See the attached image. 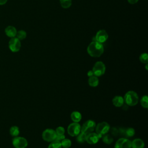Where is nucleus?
<instances>
[{
    "instance_id": "nucleus-1",
    "label": "nucleus",
    "mask_w": 148,
    "mask_h": 148,
    "mask_svg": "<svg viewBox=\"0 0 148 148\" xmlns=\"http://www.w3.org/2000/svg\"><path fill=\"white\" fill-rule=\"evenodd\" d=\"M103 47L102 43L98 42H92L87 47L88 54L93 57H99L103 53Z\"/></svg>"
},
{
    "instance_id": "nucleus-2",
    "label": "nucleus",
    "mask_w": 148,
    "mask_h": 148,
    "mask_svg": "<svg viewBox=\"0 0 148 148\" xmlns=\"http://www.w3.org/2000/svg\"><path fill=\"white\" fill-rule=\"evenodd\" d=\"M123 98L125 104L131 106L136 105L139 101L138 94L134 91H129L127 92Z\"/></svg>"
},
{
    "instance_id": "nucleus-3",
    "label": "nucleus",
    "mask_w": 148,
    "mask_h": 148,
    "mask_svg": "<svg viewBox=\"0 0 148 148\" xmlns=\"http://www.w3.org/2000/svg\"><path fill=\"white\" fill-rule=\"evenodd\" d=\"M110 125L109 124L105 121L101 122L98 123L96 126H95V131L96 133L101 138V136L106 134H107L109 130H110Z\"/></svg>"
},
{
    "instance_id": "nucleus-4",
    "label": "nucleus",
    "mask_w": 148,
    "mask_h": 148,
    "mask_svg": "<svg viewBox=\"0 0 148 148\" xmlns=\"http://www.w3.org/2000/svg\"><path fill=\"white\" fill-rule=\"evenodd\" d=\"M96 124L94 121L91 120H87L81 127V131L82 133L87 135L88 133L92 132L95 128Z\"/></svg>"
},
{
    "instance_id": "nucleus-5",
    "label": "nucleus",
    "mask_w": 148,
    "mask_h": 148,
    "mask_svg": "<svg viewBox=\"0 0 148 148\" xmlns=\"http://www.w3.org/2000/svg\"><path fill=\"white\" fill-rule=\"evenodd\" d=\"M105 65L102 61H98L95 62L93 68H92V72L94 75L96 76H101L105 73Z\"/></svg>"
},
{
    "instance_id": "nucleus-6",
    "label": "nucleus",
    "mask_w": 148,
    "mask_h": 148,
    "mask_svg": "<svg viewBox=\"0 0 148 148\" xmlns=\"http://www.w3.org/2000/svg\"><path fill=\"white\" fill-rule=\"evenodd\" d=\"M81 131V126L78 123L73 122L70 124L67 129L68 134L71 136H76Z\"/></svg>"
},
{
    "instance_id": "nucleus-7",
    "label": "nucleus",
    "mask_w": 148,
    "mask_h": 148,
    "mask_svg": "<svg viewBox=\"0 0 148 148\" xmlns=\"http://www.w3.org/2000/svg\"><path fill=\"white\" fill-rule=\"evenodd\" d=\"M42 138L44 140L48 142H51L53 140H54L57 134L56 133V131L50 128H48L45 130L43 133H42Z\"/></svg>"
},
{
    "instance_id": "nucleus-8",
    "label": "nucleus",
    "mask_w": 148,
    "mask_h": 148,
    "mask_svg": "<svg viewBox=\"0 0 148 148\" xmlns=\"http://www.w3.org/2000/svg\"><path fill=\"white\" fill-rule=\"evenodd\" d=\"M12 144L15 148H25L28 146V142L23 137L16 136L13 139Z\"/></svg>"
},
{
    "instance_id": "nucleus-9",
    "label": "nucleus",
    "mask_w": 148,
    "mask_h": 148,
    "mask_svg": "<svg viewBox=\"0 0 148 148\" xmlns=\"http://www.w3.org/2000/svg\"><path fill=\"white\" fill-rule=\"evenodd\" d=\"M9 47L12 52L18 51L21 48L20 40L16 37L12 38L9 42Z\"/></svg>"
},
{
    "instance_id": "nucleus-10",
    "label": "nucleus",
    "mask_w": 148,
    "mask_h": 148,
    "mask_svg": "<svg viewBox=\"0 0 148 148\" xmlns=\"http://www.w3.org/2000/svg\"><path fill=\"white\" fill-rule=\"evenodd\" d=\"M114 148H131V142L127 138H120L116 142Z\"/></svg>"
},
{
    "instance_id": "nucleus-11",
    "label": "nucleus",
    "mask_w": 148,
    "mask_h": 148,
    "mask_svg": "<svg viewBox=\"0 0 148 148\" xmlns=\"http://www.w3.org/2000/svg\"><path fill=\"white\" fill-rule=\"evenodd\" d=\"M94 37H95V42H98L100 43H102L108 39V35L106 31L103 29H101L97 32Z\"/></svg>"
},
{
    "instance_id": "nucleus-12",
    "label": "nucleus",
    "mask_w": 148,
    "mask_h": 148,
    "mask_svg": "<svg viewBox=\"0 0 148 148\" xmlns=\"http://www.w3.org/2000/svg\"><path fill=\"white\" fill-rule=\"evenodd\" d=\"M100 138V136L97 133L91 132L86 135V142L90 145H93L97 143Z\"/></svg>"
},
{
    "instance_id": "nucleus-13",
    "label": "nucleus",
    "mask_w": 148,
    "mask_h": 148,
    "mask_svg": "<svg viewBox=\"0 0 148 148\" xmlns=\"http://www.w3.org/2000/svg\"><path fill=\"white\" fill-rule=\"evenodd\" d=\"M5 32L6 35L11 38L15 37L16 36V34H17V30H16V28L14 27L13 26H11V25L5 28Z\"/></svg>"
},
{
    "instance_id": "nucleus-14",
    "label": "nucleus",
    "mask_w": 148,
    "mask_h": 148,
    "mask_svg": "<svg viewBox=\"0 0 148 148\" xmlns=\"http://www.w3.org/2000/svg\"><path fill=\"white\" fill-rule=\"evenodd\" d=\"M112 102L114 106L116 107H121L124 103V98L121 96H115L113 99Z\"/></svg>"
},
{
    "instance_id": "nucleus-15",
    "label": "nucleus",
    "mask_w": 148,
    "mask_h": 148,
    "mask_svg": "<svg viewBox=\"0 0 148 148\" xmlns=\"http://www.w3.org/2000/svg\"><path fill=\"white\" fill-rule=\"evenodd\" d=\"M145 143L144 142L139 138L134 139L131 142V147L132 148H144Z\"/></svg>"
},
{
    "instance_id": "nucleus-16",
    "label": "nucleus",
    "mask_w": 148,
    "mask_h": 148,
    "mask_svg": "<svg viewBox=\"0 0 148 148\" xmlns=\"http://www.w3.org/2000/svg\"><path fill=\"white\" fill-rule=\"evenodd\" d=\"M88 84L91 87H95L98 85L99 79L97 76H96L95 75H92V76H91L89 77L88 80Z\"/></svg>"
},
{
    "instance_id": "nucleus-17",
    "label": "nucleus",
    "mask_w": 148,
    "mask_h": 148,
    "mask_svg": "<svg viewBox=\"0 0 148 148\" xmlns=\"http://www.w3.org/2000/svg\"><path fill=\"white\" fill-rule=\"evenodd\" d=\"M71 118L73 122L79 123L82 119V114L77 111H74L71 113Z\"/></svg>"
},
{
    "instance_id": "nucleus-18",
    "label": "nucleus",
    "mask_w": 148,
    "mask_h": 148,
    "mask_svg": "<svg viewBox=\"0 0 148 148\" xmlns=\"http://www.w3.org/2000/svg\"><path fill=\"white\" fill-rule=\"evenodd\" d=\"M9 133L11 136L16 137L20 133L19 128L17 126H12L9 130Z\"/></svg>"
},
{
    "instance_id": "nucleus-19",
    "label": "nucleus",
    "mask_w": 148,
    "mask_h": 148,
    "mask_svg": "<svg viewBox=\"0 0 148 148\" xmlns=\"http://www.w3.org/2000/svg\"><path fill=\"white\" fill-rule=\"evenodd\" d=\"M102 140L105 143L110 144L111 143L113 142V138L110 135L106 134L103 135V136H102Z\"/></svg>"
},
{
    "instance_id": "nucleus-20",
    "label": "nucleus",
    "mask_w": 148,
    "mask_h": 148,
    "mask_svg": "<svg viewBox=\"0 0 148 148\" xmlns=\"http://www.w3.org/2000/svg\"><path fill=\"white\" fill-rule=\"evenodd\" d=\"M61 144L62 147L69 148V147H71V146L72 145V143H71V141L69 139L64 138L63 140H62L61 141Z\"/></svg>"
},
{
    "instance_id": "nucleus-21",
    "label": "nucleus",
    "mask_w": 148,
    "mask_h": 148,
    "mask_svg": "<svg viewBox=\"0 0 148 148\" xmlns=\"http://www.w3.org/2000/svg\"><path fill=\"white\" fill-rule=\"evenodd\" d=\"M61 6L64 8H68L72 5V0H60Z\"/></svg>"
},
{
    "instance_id": "nucleus-22",
    "label": "nucleus",
    "mask_w": 148,
    "mask_h": 148,
    "mask_svg": "<svg viewBox=\"0 0 148 148\" xmlns=\"http://www.w3.org/2000/svg\"><path fill=\"white\" fill-rule=\"evenodd\" d=\"M135 135V130L132 128H128L125 130L124 135L127 137H132Z\"/></svg>"
},
{
    "instance_id": "nucleus-23",
    "label": "nucleus",
    "mask_w": 148,
    "mask_h": 148,
    "mask_svg": "<svg viewBox=\"0 0 148 148\" xmlns=\"http://www.w3.org/2000/svg\"><path fill=\"white\" fill-rule=\"evenodd\" d=\"M76 138V140L79 143H84V142H86V135L82 133V132H80L77 136Z\"/></svg>"
},
{
    "instance_id": "nucleus-24",
    "label": "nucleus",
    "mask_w": 148,
    "mask_h": 148,
    "mask_svg": "<svg viewBox=\"0 0 148 148\" xmlns=\"http://www.w3.org/2000/svg\"><path fill=\"white\" fill-rule=\"evenodd\" d=\"M16 36H17V38H18L20 40H23L26 38L27 33L24 30H20V31L17 32Z\"/></svg>"
},
{
    "instance_id": "nucleus-25",
    "label": "nucleus",
    "mask_w": 148,
    "mask_h": 148,
    "mask_svg": "<svg viewBox=\"0 0 148 148\" xmlns=\"http://www.w3.org/2000/svg\"><path fill=\"white\" fill-rule=\"evenodd\" d=\"M140 104L144 108H148V97L146 95H144L140 99Z\"/></svg>"
},
{
    "instance_id": "nucleus-26",
    "label": "nucleus",
    "mask_w": 148,
    "mask_h": 148,
    "mask_svg": "<svg viewBox=\"0 0 148 148\" xmlns=\"http://www.w3.org/2000/svg\"><path fill=\"white\" fill-rule=\"evenodd\" d=\"M61 144L60 142L57 140H53L51 142V143L49 145L48 148H61Z\"/></svg>"
},
{
    "instance_id": "nucleus-27",
    "label": "nucleus",
    "mask_w": 148,
    "mask_h": 148,
    "mask_svg": "<svg viewBox=\"0 0 148 148\" xmlns=\"http://www.w3.org/2000/svg\"><path fill=\"white\" fill-rule=\"evenodd\" d=\"M139 60L143 64H147L148 62V55L147 53H144L140 54L139 57Z\"/></svg>"
},
{
    "instance_id": "nucleus-28",
    "label": "nucleus",
    "mask_w": 148,
    "mask_h": 148,
    "mask_svg": "<svg viewBox=\"0 0 148 148\" xmlns=\"http://www.w3.org/2000/svg\"><path fill=\"white\" fill-rule=\"evenodd\" d=\"M56 133L57 134V135H64V133H65V129L64 127H61V126H60V127H58L56 130Z\"/></svg>"
},
{
    "instance_id": "nucleus-29",
    "label": "nucleus",
    "mask_w": 148,
    "mask_h": 148,
    "mask_svg": "<svg viewBox=\"0 0 148 148\" xmlns=\"http://www.w3.org/2000/svg\"><path fill=\"white\" fill-rule=\"evenodd\" d=\"M64 138H65V136L64 135H57L54 140H57V141H58V142H60L63 140Z\"/></svg>"
},
{
    "instance_id": "nucleus-30",
    "label": "nucleus",
    "mask_w": 148,
    "mask_h": 148,
    "mask_svg": "<svg viewBox=\"0 0 148 148\" xmlns=\"http://www.w3.org/2000/svg\"><path fill=\"white\" fill-rule=\"evenodd\" d=\"M111 131H112V134L114 136H117L119 134V130L114 127L111 129Z\"/></svg>"
},
{
    "instance_id": "nucleus-31",
    "label": "nucleus",
    "mask_w": 148,
    "mask_h": 148,
    "mask_svg": "<svg viewBox=\"0 0 148 148\" xmlns=\"http://www.w3.org/2000/svg\"><path fill=\"white\" fill-rule=\"evenodd\" d=\"M128 2L131 4H135L139 0H127Z\"/></svg>"
},
{
    "instance_id": "nucleus-32",
    "label": "nucleus",
    "mask_w": 148,
    "mask_h": 148,
    "mask_svg": "<svg viewBox=\"0 0 148 148\" xmlns=\"http://www.w3.org/2000/svg\"><path fill=\"white\" fill-rule=\"evenodd\" d=\"M7 1H8V0H0V5L5 4Z\"/></svg>"
},
{
    "instance_id": "nucleus-33",
    "label": "nucleus",
    "mask_w": 148,
    "mask_h": 148,
    "mask_svg": "<svg viewBox=\"0 0 148 148\" xmlns=\"http://www.w3.org/2000/svg\"><path fill=\"white\" fill-rule=\"evenodd\" d=\"M87 75H88V77H90V76H91L94 75V73H93L92 71H89L88 72V73H87Z\"/></svg>"
},
{
    "instance_id": "nucleus-34",
    "label": "nucleus",
    "mask_w": 148,
    "mask_h": 148,
    "mask_svg": "<svg viewBox=\"0 0 148 148\" xmlns=\"http://www.w3.org/2000/svg\"><path fill=\"white\" fill-rule=\"evenodd\" d=\"M147 66H148V64H146V66H145V68H146V69L147 70L148 68H147Z\"/></svg>"
}]
</instances>
